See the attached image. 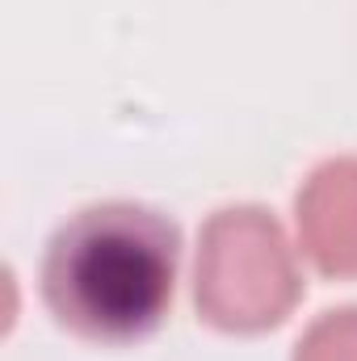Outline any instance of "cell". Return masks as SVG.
<instances>
[{"instance_id":"cell-1","label":"cell","mask_w":357,"mask_h":361,"mask_svg":"<svg viewBox=\"0 0 357 361\" xmlns=\"http://www.w3.org/2000/svg\"><path fill=\"white\" fill-rule=\"evenodd\" d=\"M181 231L143 202H92L47 240L38 290L76 341L122 349L147 341L177 294Z\"/></svg>"},{"instance_id":"cell-2","label":"cell","mask_w":357,"mask_h":361,"mask_svg":"<svg viewBox=\"0 0 357 361\" xmlns=\"http://www.w3.org/2000/svg\"><path fill=\"white\" fill-rule=\"evenodd\" d=\"M303 290L298 252L273 210L236 202L202 223L193 307L206 328L223 336H265L294 315Z\"/></svg>"},{"instance_id":"cell-3","label":"cell","mask_w":357,"mask_h":361,"mask_svg":"<svg viewBox=\"0 0 357 361\" xmlns=\"http://www.w3.org/2000/svg\"><path fill=\"white\" fill-rule=\"evenodd\" d=\"M294 231L320 277H357V156H328L303 177L294 193Z\"/></svg>"},{"instance_id":"cell-4","label":"cell","mask_w":357,"mask_h":361,"mask_svg":"<svg viewBox=\"0 0 357 361\" xmlns=\"http://www.w3.org/2000/svg\"><path fill=\"white\" fill-rule=\"evenodd\" d=\"M290 361H357V302L315 315L294 341Z\"/></svg>"}]
</instances>
